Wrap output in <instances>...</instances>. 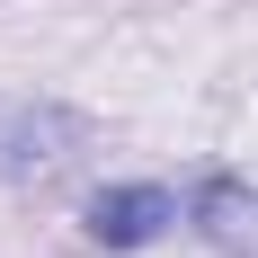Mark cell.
Here are the masks:
<instances>
[{"label":"cell","mask_w":258,"mask_h":258,"mask_svg":"<svg viewBox=\"0 0 258 258\" xmlns=\"http://www.w3.org/2000/svg\"><path fill=\"white\" fill-rule=\"evenodd\" d=\"M196 232H205L223 258H258V187L214 178L205 196H196Z\"/></svg>","instance_id":"cell-3"},{"label":"cell","mask_w":258,"mask_h":258,"mask_svg":"<svg viewBox=\"0 0 258 258\" xmlns=\"http://www.w3.org/2000/svg\"><path fill=\"white\" fill-rule=\"evenodd\" d=\"M72 143H80V125L62 107H18L0 125V178H45V169H62Z\"/></svg>","instance_id":"cell-2"},{"label":"cell","mask_w":258,"mask_h":258,"mask_svg":"<svg viewBox=\"0 0 258 258\" xmlns=\"http://www.w3.org/2000/svg\"><path fill=\"white\" fill-rule=\"evenodd\" d=\"M178 223V196L152 178H134V187H98L89 196V240L98 249H143V240H160Z\"/></svg>","instance_id":"cell-1"}]
</instances>
